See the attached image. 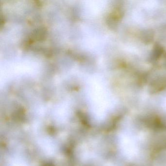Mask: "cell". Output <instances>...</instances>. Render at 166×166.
Wrapping results in <instances>:
<instances>
[{
    "label": "cell",
    "instance_id": "obj_1",
    "mask_svg": "<svg viewBox=\"0 0 166 166\" xmlns=\"http://www.w3.org/2000/svg\"><path fill=\"white\" fill-rule=\"evenodd\" d=\"M151 89L152 92H157L161 91L166 88V78H161L157 79L151 84Z\"/></svg>",
    "mask_w": 166,
    "mask_h": 166
},
{
    "label": "cell",
    "instance_id": "obj_2",
    "mask_svg": "<svg viewBox=\"0 0 166 166\" xmlns=\"http://www.w3.org/2000/svg\"><path fill=\"white\" fill-rule=\"evenodd\" d=\"M163 53L162 48L159 47V46H157L156 48L155 49V55H156V57H159L161 56Z\"/></svg>",
    "mask_w": 166,
    "mask_h": 166
}]
</instances>
